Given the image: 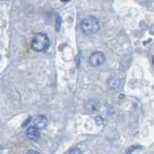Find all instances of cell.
<instances>
[{
	"label": "cell",
	"instance_id": "obj_1",
	"mask_svg": "<svg viewBox=\"0 0 154 154\" xmlns=\"http://www.w3.org/2000/svg\"><path fill=\"white\" fill-rule=\"evenodd\" d=\"M80 27L82 31L86 35L95 34L99 31L100 25L98 20L94 17H86L82 20Z\"/></svg>",
	"mask_w": 154,
	"mask_h": 154
},
{
	"label": "cell",
	"instance_id": "obj_2",
	"mask_svg": "<svg viewBox=\"0 0 154 154\" xmlns=\"http://www.w3.org/2000/svg\"><path fill=\"white\" fill-rule=\"evenodd\" d=\"M50 46V40L45 33H38L33 37L31 41V48L35 51H44Z\"/></svg>",
	"mask_w": 154,
	"mask_h": 154
},
{
	"label": "cell",
	"instance_id": "obj_3",
	"mask_svg": "<svg viewBox=\"0 0 154 154\" xmlns=\"http://www.w3.org/2000/svg\"><path fill=\"white\" fill-rule=\"evenodd\" d=\"M106 61V56L102 51H95L89 56V64L93 67H99Z\"/></svg>",
	"mask_w": 154,
	"mask_h": 154
},
{
	"label": "cell",
	"instance_id": "obj_4",
	"mask_svg": "<svg viewBox=\"0 0 154 154\" xmlns=\"http://www.w3.org/2000/svg\"><path fill=\"white\" fill-rule=\"evenodd\" d=\"M33 124L36 127L38 130H41L46 128V126L48 125V119L45 116H37L35 117V119L33 120Z\"/></svg>",
	"mask_w": 154,
	"mask_h": 154
},
{
	"label": "cell",
	"instance_id": "obj_5",
	"mask_svg": "<svg viewBox=\"0 0 154 154\" xmlns=\"http://www.w3.org/2000/svg\"><path fill=\"white\" fill-rule=\"evenodd\" d=\"M26 135H27V138L29 140H34V142H37V140L40 139L39 130L35 126H30L27 129V131H26Z\"/></svg>",
	"mask_w": 154,
	"mask_h": 154
},
{
	"label": "cell",
	"instance_id": "obj_6",
	"mask_svg": "<svg viewBox=\"0 0 154 154\" xmlns=\"http://www.w3.org/2000/svg\"><path fill=\"white\" fill-rule=\"evenodd\" d=\"M98 108H99V103L97 100H94V99H90L88 100L87 102L85 104V109L86 112H95L96 111H98Z\"/></svg>",
	"mask_w": 154,
	"mask_h": 154
},
{
	"label": "cell",
	"instance_id": "obj_7",
	"mask_svg": "<svg viewBox=\"0 0 154 154\" xmlns=\"http://www.w3.org/2000/svg\"><path fill=\"white\" fill-rule=\"evenodd\" d=\"M60 25H61V17L57 16V17H56V24H55L56 31H59V29H60Z\"/></svg>",
	"mask_w": 154,
	"mask_h": 154
},
{
	"label": "cell",
	"instance_id": "obj_8",
	"mask_svg": "<svg viewBox=\"0 0 154 154\" xmlns=\"http://www.w3.org/2000/svg\"><path fill=\"white\" fill-rule=\"evenodd\" d=\"M69 154H82V150L80 148L75 147V148H72L71 150H70Z\"/></svg>",
	"mask_w": 154,
	"mask_h": 154
},
{
	"label": "cell",
	"instance_id": "obj_9",
	"mask_svg": "<svg viewBox=\"0 0 154 154\" xmlns=\"http://www.w3.org/2000/svg\"><path fill=\"white\" fill-rule=\"evenodd\" d=\"M26 154H40L38 151H36V150H29V151H27V153Z\"/></svg>",
	"mask_w": 154,
	"mask_h": 154
},
{
	"label": "cell",
	"instance_id": "obj_10",
	"mask_svg": "<svg viewBox=\"0 0 154 154\" xmlns=\"http://www.w3.org/2000/svg\"><path fill=\"white\" fill-rule=\"evenodd\" d=\"M30 120H31V116H29L28 118H27V120H26L24 123H23V127H24V126H26V124H27V123L30 121Z\"/></svg>",
	"mask_w": 154,
	"mask_h": 154
},
{
	"label": "cell",
	"instance_id": "obj_11",
	"mask_svg": "<svg viewBox=\"0 0 154 154\" xmlns=\"http://www.w3.org/2000/svg\"><path fill=\"white\" fill-rule=\"evenodd\" d=\"M62 2H67V1H70V0H61Z\"/></svg>",
	"mask_w": 154,
	"mask_h": 154
},
{
	"label": "cell",
	"instance_id": "obj_12",
	"mask_svg": "<svg viewBox=\"0 0 154 154\" xmlns=\"http://www.w3.org/2000/svg\"><path fill=\"white\" fill-rule=\"evenodd\" d=\"M152 62H153V64H154V56L152 57Z\"/></svg>",
	"mask_w": 154,
	"mask_h": 154
},
{
	"label": "cell",
	"instance_id": "obj_13",
	"mask_svg": "<svg viewBox=\"0 0 154 154\" xmlns=\"http://www.w3.org/2000/svg\"><path fill=\"white\" fill-rule=\"evenodd\" d=\"M2 1H5V0H2Z\"/></svg>",
	"mask_w": 154,
	"mask_h": 154
}]
</instances>
